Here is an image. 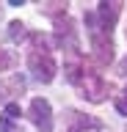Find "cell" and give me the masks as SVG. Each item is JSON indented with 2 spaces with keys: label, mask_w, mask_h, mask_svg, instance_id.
I'll list each match as a JSON object with an SVG mask.
<instances>
[{
  "label": "cell",
  "mask_w": 127,
  "mask_h": 132,
  "mask_svg": "<svg viewBox=\"0 0 127 132\" xmlns=\"http://www.w3.org/2000/svg\"><path fill=\"white\" fill-rule=\"evenodd\" d=\"M28 66H31V72H33V77L39 82H53V77L58 72L55 58H53L50 47H47V41L42 36H33V50L28 55Z\"/></svg>",
  "instance_id": "7a4b0ae2"
},
{
  "label": "cell",
  "mask_w": 127,
  "mask_h": 132,
  "mask_svg": "<svg viewBox=\"0 0 127 132\" xmlns=\"http://www.w3.org/2000/svg\"><path fill=\"white\" fill-rule=\"evenodd\" d=\"M66 69H69V72H66L69 80L75 82V88L80 91L83 99H88V102H102V99H105V94H108L105 80H102L94 69H88L80 58H72V61L66 63Z\"/></svg>",
  "instance_id": "6da1fadb"
},
{
  "label": "cell",
  "mask_w": 127,
  "mask_h": 132,
  "mask_svg": "<svg viewBox=\"0 0 127 132\" xmlns=\"http://www.w3.org/2000/svg\"><path fill=\"white\" fill-rule=\"evenodd\" d=\"M19 105L17 102H11V105H6V110L0 113V132H11V127H14V121L19 118Z\"/></svg>",
  "instance_id": "52a82bcc"
},
{
  "label": "cell",
  "mask_w": 127,
  "mask_h": 132,
  "mask_svg": "<svg viewBox=\"0 0 127 132\" xmlns=\"http://www.w3.org/2000/svg\"><path fill=\"white\" fill-rule=\"evenodd\" d=\"M116 110H119L122 116H127V85H124V91L116 96Z\"/></svg>",
  "instance_id": "9c48e42d"
},
{
  "label": "cell",
  "mask_w": 127,
  "mask_h": 132,
  "mask_svg": "<svg viewBox=\"0 0 127 132\" xmlns=\"http://www.w3.org/2000/svg\"><path fill=\"white\" fill-rule=\"evenodd\" d=\"M119 11H122V3H100L97 6V22L105 28V30H113V22H116V16H119Z\"/></svg>",
  "instance_id": "5b68a950"
},
{
  "label": "cell",
  "mask_w": 127,
  "mask_h": 132,
  "mask_svg": "<svg viewBox=\"0 0 127 132\" xmlns=\"http://www.w3.org/2000/svg\"><path fill=\"white\" fill-rule=\"evenodd\" d=\"M69 118L75 121V127H69L66 132H83V129H100V127H102V121H97V118H86L83 113H75V110L69 113Z\"/></svg>",
  "instance_id": "8992f818"
},
{
  "label": "cell",
  "mask_w": 127,
  "mask_h": 132,
  "mask_svg": "<svg viewBox=\"0 0 127 132\" xmlns=\"http://www.w3.org/2000/svg\"><path fill=\"white\" fill-rule=\"evenodd\" d=\"M31 121L36 124L39 132H53V110H50V102L42 96H36L31 102Z\"/></svg>",
  "instance_id": "277c9868"
},
{
  "label": "cell",
  "mask_w": 127,
  "mask_h": 132,
  "mask_svg": "<svg viewBox=\"0 0 127 132\" xmlns=\"http://www.w3.org/2000/svg\"><path fill=\"white\" fill-rule=\"evenodd\" d=\"M86 28H88V39H91L94 58H97L100 63H110V61H113V39H110V33L97 22L94 14L86 16Z\"/></svg>",
  "instance_id": "3957f363"
},
{
  "label": "cell",
  "mask_w": 127,
  "mask_h": 132,
  "mask_svg": "<svg viewBox=\"0 0 127 132\" xmlns=\"http://www.w3.org/2000/svg\"><path fill=\"white\" fill-rule=\"evenodd\" d=\"M9 28H11L9 33H11V39H14V41H19L22 36H25V25H22V22H11Z\"/></svg>",
  "instance_id": "ba28073f"
}]
</instances>
